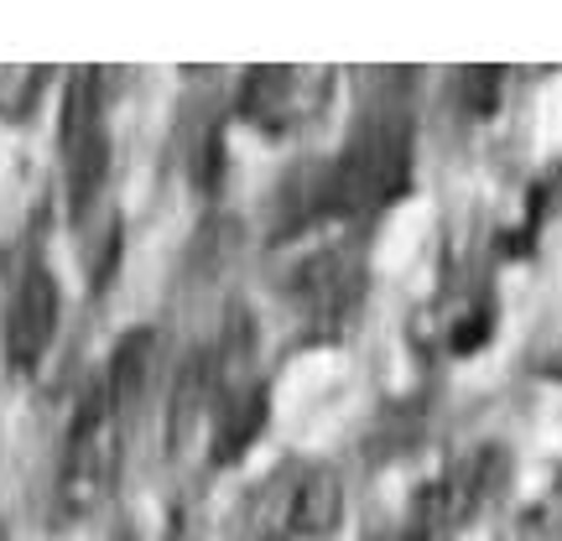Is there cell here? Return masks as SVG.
Returning <instances> with one entry per match:
<instances>
[{
  "label": "cell",
  "mask_w": 562,
  "mask_h": 541,
  "mask_svg": "<svg viewBox=\"0 0 562 541\" xmlns=\"http://www.w3.org/2000/svg\"><path fill=\"white\" fill-rule=\"evenodd\" d=\"M402 178H406V157L402 140L391 136H370L344 161V193L355 203H381V193H396Z\"/></svg>",
  "instance_id": "obj_2"
},
{
  "label": "cell",
  "mask_w": 562,
  "mask_h": 541,
  "mask_svg": "<svg viewBox=\"0 0 562 541\" xmlns=\"http://www.w3.org/2000/svg\"><path fill=\"white\" fill-rule=\"evenodd\" d=\"M53 328H58V286H53L47 266L32 261L16 286V302H11V328H5V349H11L16 370H32L42 360Z\"/></svg>",
  "instance_id": "obj_1"
}]
</instances>
